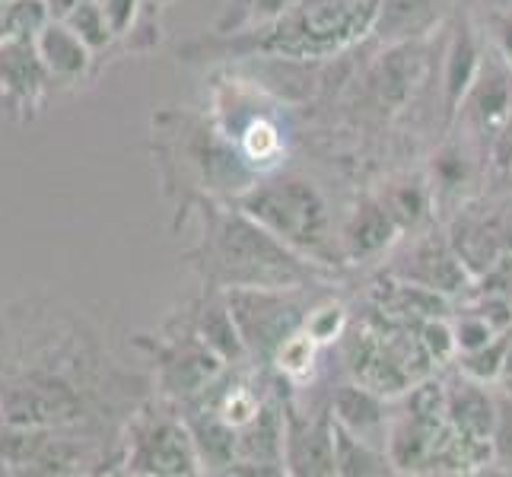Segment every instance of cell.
<instances>
[{"label": "cell", "mask_w": 512, "mask_h": 477, "mask_svg": "<svg viewBox=\"0 0 512 477\" xmlns=\"http://www.w3.org/2000/svg\"><path fill=\"white\" fill-rule=\"evenodd\" d=\"M376 13L379 0H293L271 20L201 45L207 51H220L223 58L264 55L284 61H319L373 32Z\"/></svg>", "instance_id": "cell-1"}, {"label": "cell", "mask_w": 512, "mask_h": 477, "mask_svg": "<svg viewBox=\"0 0 512 477\" xmlns=\"http://www.w3.org/2000/svg\"><path fill=\"white\" fill-rule=\"evenodd\" d=\"M204 223L207 233L198 255L204 258L201 268L214 290H296L315 284V277L322 274V264L293 252L245 210L207 204Z\"/></svg>", "instance_id": "cell-2"}, {"label": "cell", "mask_w": 512, "mask_h": 477, "mask_svg": "<svg viewBox=\"0 0 512 477\" xmlns=\"http://www.w3.org/2000/svg\"><path fill=\"white\" fill-rule=\"evenodd\" d=\"M239 210L258 220L293 252L315 264H334L331 249V217L328 204L312 182L299 175H280L271 182H258L239 194Z\"/></svg>", "instance_id": "cell-3"}, {"label": "cell", "mask_w": 512, "mask_h": 477, "mask_svg": "<svg viewBox=\"0 0 512 477\" xmlns=\"http://www.w3.org/2000/svg\"><path fill=\"white\" fill-rule=\"evenodd\" d=\"M309 287L296 290H261V287H239L223 290L226 306L233 312L236 331L242 347L249 353V363L271 366L274 353L299 328H306L309 312L315 309L312 299H306Z\"/></svg>", "instance_id": "cell-4"}, {"label": "cell", "mask_w": 512, "mask_h": 477, "mask_svg": "<svg viewBox=\"0 0 512 477\" xmlns=\"http://www.w3.org/2000/svg\"><path fill=\"white\" fill-rule=\"evenodd\" d=\"M287 414V430H284V465L290 474H338L334 465V417H331V401L319 414L299 411L293 398L284 401Z\"/></svg>", "instance_id": "cell-5"}, {"label": "cell", "mask_w": 512, "mask_h": 477, "mask_svg": "<svg viewBox=\"0 0 512 477\" xmlns=\"http://www.w3.org/2000/svg\"><path fill=\"white\" fill-rule=\"evenodd\" d=\"M131 471L147 474H198L201 455L185 420L156 417L134 439V455L128 458Z\"/></svg>", "instance_id": "cell-6"}, {"label": "cell", "mask_w": 512, "mask_h": 477, "mask_svg": "<svg viewBox=\"0 0 512 477\" xmlns=\"http://www.w3.org/2000/svg\"><path fill=\"white\" fill-rule=\"evenodd\" d=\"M404 261L408 264H398V268L392 271L398 280H411V284H420V287L436 290L443 296L462 290L468 274H471L465 268V261L458 258V252L452 249V242L436 239V236H427L423 242H417Z\"/></svg>", "instance_id": "cell-7"}, {"label": "cell", "mask_w": 512, "mask_h": 477, "mask_svg": "<svg viewBox=\"0 0 512 477\" xmlns=\"http://www.w3.org/2000/svg\"><path fill=\"white\" fill-rule=\"evenodd\" d=\"M331 414L347 433H353L363 443L376 446L385 452L388 446V414H385V398L369 392L360 382H347L331 395Z\"/></svg>", "instance_id": "cell-8"}, {"label": "cell", "mask_w": 512, "mask_h": 477, "mask_svg": "<svg viewBox=\"0 0 512 477\" xmlns=\"http://www.w3.org/2000/svg\"><path fill=\"white\" fill-rule=\"evenodd\" d=\"M446 414H449V423L462 436L493 443V430H497L500 411H497V401L487 395L484 382L462 373V379L446 385Z\"/></svg>", "instance_id": "cell-9"}, {"label": "cell", "mask_w": 512, "mask_h": 477, "mask_svg": "<svg viewBox=\"0 0 512 477\" xmlns=\"http://www.w3.org/2000/svg\"><path fill=\"white\" fill-rule=\"evenodd\" d=\"M398 223L388 214V207L382 204V198H366L353 217L347 220L344 233H341V249L347 258L360 261V258H373L379 252H385L388 245L398 239Z\"/></svg>", "instance_id": "cell-10"}, {"label": "cell", "mask_w": 512, "mask_h": 477, "mask_svg": "<svg viewBox=\"0 0 512 477\" xmlns=\"http://www.w3.org/2000/svg\"><path fill=\"white\" fill-rule=\"evenodd\" d=\"M443 0H379L373 35L385 45L408 42L439 23Z\"/></svg>", "instance_id": "cell-11"}, {"label": "cell", "mask_w": 512, "mask_h": 477, "mask_svg": "<svg viewBox=\"0 0 512 477\" xmlns=\"http://www.w3.org/2000/svg\"><path fill=\"white\" fill-rule=\"evenodd\" d=\"M478 70H481L478 42H474L468 23H458L455 39L449 45V61H446V121L458 115V105L465 102L468 90L474 86V80H478Z\"/></svg>", "instance_id": "cell-12"}, {"label": "cell", "mask_w": 512, "mask_h": 477, "mask_svg": "<svg viewBox=\"0 0 512 477\" xmlns=\"http://www.w3.org/2000/svg\"><path fill=\"white\" fill-rule=\"evenodd\" d=\"M334 417V414H331ZM334 465H338V474L357 477V474H392L395 465L388 452L376 449L357 439L353 433H347L338 420H334Z\"/></svg>", "instance_id": "cell-13"}, {"label": "cell", "mask_w": 512, "mask_h": 477, "mask_svg": "<svg viewBox=\"0 0 512 477\" xmlns=\"http://www.w3.org/2000/svg\"><path fill=\"white\" fill-rule=\"evenodd\" d=\"M319 347L322 344L312 338L309 328H299L293 338H287L284 344H280V350L274 353V360H271L274 373L280 379H287L290 385L309 379V373L315 369V357H319Z\"/></svg>", "instance_id": "cell-14"}, {"label": "cell", "mask_w": 512, "mask_h": 477, "mask_svg": "<svg viewBox=\"0 0 512 477\" xmlns=\"http://www.w3.org/2000/svg\"><path fill=\"white\" fill-rule=\"evenodd\" d=\"M39 55L55 74H80L86 67V42L74 29H48L39 42Z\"/></svg>", "instance_id": "cell-15"}, {"label": "cell", "mask_w": 512, "mask_h": 477, "mask_svg": "<svg viewBox=\"0 0 512 477\" xmlns=\"http://www.w3.org/2000/svg\"><path fill=\"white\" fill-rule=\"evenodd\" d=\"M239 150L245 156V163H249L255 172L268 169L274 159L280 156V147H284V140H280V131L271 118H252L249 125H245V131L239 134Z\"/></svg>", "instance_id": "cell-16"}, {"label": "cell", "mask_w": 512, "mask_h": 477, "mask_svg": "<svg viewBox=\"0 0 512 477\" xmlns=\"http://www.w3.org/2000/svg\"><path fill=\"white\" fill-rule=\"evenodd\" d=\"M509 344H512V328L497 334V338H493L490 344L471 350V353H462V357H458V373H465V376L478 379L484 385L487 382H500Z\"/></svg>", "instance_id": "cell-17"}, {"label": "cell", "mask_w": 512, "mask_h": 477, "mask_svg": "<svg viewBox=\"0 0 512 477\" xmlns=\"http://www.w3.org/2000/svg\"><path fill=\"white\" fill-rule=\"evenodd\" d=\"M382 204L388 207V214L395 217V223L401 229H408L427 214V191H423L420 185H395L382 198Z\"/></svg>", "instance_id": "cell-18"}, {"label": "cell", "mask_w": 512, "mask_h": 477, "mask_svg": "<svg viewBox=\"0 0 512 477\" xmlns=\"http://www.w3.org/2000/svg\"><path fill=\"white\" fill-rule=\"evenodd\" d=\"M306 328H309V334H312V338L319 341V344L338 341L341 334H344V328H347V322H344V306H338V303L315 306V309L309 312Z\"/></svg>", "instance_id": "cell-19"}, {"label": "cell", "mask_w": 512, "mask_h": 477, "mask_svg": "<svg viewBox=\"0 0 512 477\" xmlns=\"http://www.w3.org/2000/svg\"><path fill=\"white\" fill-rule=\"evenodd\" d=\"M493 159H497L500 172H512V112L503 121V128L493 137Z\"/></svg>", "instance_id": "cell-20"}, {"label": "cell", "mask_w": 512, "mask_h": 477, "mask_svg": "<svg viewBox=\"0 0 512 477\" xmlns=\"http://www.w3.org/2000/svg\"><path fill=\"white\" fill-rule=\"evenodd\" d=\"M493 32H497V42H500V55L512 64V13L493 20Z\"/></svg>", "instance_id": "cell-21"}, {"label": "cell", "mask_w": 512, "mask_h": 477, "mask_svg": "<svg viewBox=\"0 0 512 477\" xmlns=\"http://www.w3.org/2000/svg\"><path fill=\"white\" fill-rule=\"evenodd\" d=\"M503 388H506V395H512V344L506 350V363H503V376H500Z\"/></svg>", "instance_id": "cell-22"}, {"label": "cell", "mask_w": 512, "mask_h": 477, "mask_svg": "<svg viewBox=\"0 0 512 477\" xmlns=\"http://www.w3.org/2000/svg\"><path fill=\"white\" fill-rule=\"evenodd\" d=\"M245 4H249V0H229V10H226V16H223V20H229V16H236Z\"/></svg>", "instance_id": "cell-23"}]
</instances>
